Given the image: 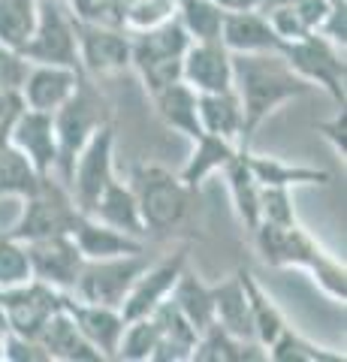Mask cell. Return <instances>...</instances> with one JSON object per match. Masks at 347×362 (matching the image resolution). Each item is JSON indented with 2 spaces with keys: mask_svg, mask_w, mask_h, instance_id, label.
Returning <instances> with one entry per match:
<instances>
[{
  "mask_svg": "<svg viewBox=\"0 0 347 362\" xmlns=\"http://www.w3.org/2000/svg\"><path fill=\"white\" fill-rule=\"evenodd\" d=\"M76 45H79V66L85 76H115L130 66V30L97 25L76 16Z\"/></svg>",
  "mask_w": 347,
  "mask_h": 362,
  "instance_id": "11",
  "label": "cell"
},
{
  "mask_svg": "<svg viewBox=\"0 0 347 362\" xmlns=\"http://www.w3.org/2000/svg\"><path fill=\"white\" fill-rule=\"evenodd\" d=\"M296 9V16L302 18V25H305L308 30H317L320 28V21L327 18V13H329V0H293L290 4Z\"/></svg>",
  "mask_w": 347,
  "mask_h": 362,
  "instance_id": "45",
  "label": "cell"
},
{
  "mask_svg": "<svg viewBox=\"0 0 347 362\" xmlns=\"http://www.w3.org/2000/svg\"><path fill=\"white\" fill-rule=\"evenodd\" d=\"M28 61L21 58L18 52L0 45V90H18L21 82H25V73H28Z\"/></svg>",
  "mask_w": 347,
  "mask_h": 362,
  "instance_id": "42",
  "label": "cell"
},
{
  "mask_svg": "<svg viewBox=\"0 0 347 362\" xmlns=\"http://www.w3.org/2000/svg\"><path fill=\"white\" fill-rule=\"evenodd\" d=\"M263 350L257 341H239L227 329H220L218 323L206 326L196 338L194 356L190 362H248V359H266V354H254Z\"/></svg>",
  "mask_w": 347,
  "mask_h": 362,
  "instance_id": "32",
  "label": "cell"
},
{
  "mask_svg": "<svg viewBox=\"0 0 347 362\" xmlns=\"http://www.w3.org/2000/svg\"><path fill=\"white\" fill-rule=\"evenodd\" d=\"M248 166L260 187H296V185H329L327 169L302 166V163H284L278 157H260L251 148H245Z\"/></svg>",
  "mask_w": 347,
  "mask_h": 362,
  "instance_id": "27",
  "label": "cell"
},
{
  "mask_svg": "<svg viewBox=\"0 0 347 362\" xmlns=\"http://www.w3.org/2000/svg\"><path fill=\"white\" fill-rule=\"evenodd\" d=\"M37 341L49 354V362H100V354L88 344V338L79 332L73 317L64 311V305L46 320Z\"/></svg>",
  "mask_w": 347,
  "mask_h": 362,
  "instance_id": "22",
  "label": "cell"
},
{
  "mask_svg": "<svg viewBox=\"0 0 347 362\" xmlns=\"http://www.w3.org/2000/svg\"><path fill=\"white\" fill-rule=\"evenodd\" d=\"M257 254L263 263L275 269H305L314 275V281L329 293L332 299L344 302L347 296V272L344 263H339L327 247H320L317 239L311 235L299 221L293 223H266L260 221L251 230Z\"/></svg>",
  "mask_w": 347,
  "mask_h": 362,
  "instance_id": "2",
  "label": "cell"
},
{
  "mask_svg": "<svg viewBox=\"0 0 347 362\" xmlns=\"http://www.w3.org/2000/svg\"><path fill=\"white\" fill-rule=\"evenodd\" d=\"M175 16V0H133L124 18V30H148Z\"/></svg>",
  "mask_w": 347,
  "mask_h": 362,
  "instance_id": "39",
  "label": "cell"
},
{
  "mask_svg": "<svg viewBox=\"0 0 347 362\" xmlns=\"http://www.w3.org/2000/svg\"><path fill=\"white\" fill-rule=\"evenodd\" d=\"M82 78V70H73V66H54V64H30L25 73V82H21L18 94L25 109H37V112H49L54 115L70 94L76 90Z\"/></svg>",
  "mask_w": 347,
  "mask_h": 362,
  "instance_id": "18",
  "label": "cell"
},
{
  "mask_svg": "<svg viewBox=\"0 0 347 362\" xmlns=\"http://www.w3.org/2000/svg\"><path fill=\"white\" fill-rule=\"evenodd\" d=\"M30 259L25 242H18L16 235L0 233V290L18 287L30 281Z\"/></svg>",
  "mask_w": 347,
  "mask_h": 362,
  "instance_id": "38",
  "label": "cell"
},
{
  "mask_svg": "<svg viewBox=\"0 0 347 362\" xmlns=\"http://www.w3.org/2000/svg\"><path fill=\"white\" fill-rule=\"evenodd\" d=\"M182 82L196 94L233 90V52L220 40H194L182 58Z\"/></svg>",
  "mask_w": 347,
  "mask_h": 362,
  "instance_id": "15",
  "label": "cell"
},
{
  "mask_svg": "<svg viewBox=\"0 0 347 362\" xmlns=\"http://www.w3.org/2000/svg\"><path fill=\"white\" fill-rule=\"evenodd\" d=\"M40 0H0V45L18 52L37 25Z\"/></svg>",
  "mask_w": 347,
  "mask_h": 362,
  "instance_id": "34",
  "label": "cell"
},
{
  "mask_svg": "<svg viewBox=\"0 0 347 362\" xmlns=\"http://www.w3.org/2000/svg\"><path fill=\"white\" fill-rule=\"evenodd\" d=\"M220 42L233 54H281L284 40L269 25L263 9H227L220 25Z\"/></svg>",
  "mask_w": 347,
  "mask_h": 362,
  "instance_id": "17",
  "label": "cell"
},
{
  "mask_svg": "<svg viewBox=\"0 0 347 362\" xmlns=\"http://www.w3.org/2000/svg\"><path fill=\"white\" fill-rule=\"evenodd\" d=\"M233 90L242 103L239 148H251L254 133L287 100L308 94L311 85L293 73L284 54H233Z\"/></svg>",
  "mask_w": 347,
  "mask_h": 362,
  "instance_id": "1",
  "label": "cell"
},
{
  "mask_svg": "<svg viewBox=\"0 0 347 362\" xmlns=\"http://www.w3.org/2000/svg\"><path fill=\"white\" fill-rule=\"evenodd\" d=\"M284 61L293 66L311 88H323L339 106H344V82H347V64L344 49L332 45L320 33H308L296 42H284Z\"/></svg>",
  "mask_w": 347,
  "mask_h": 362,
  "instance_id": "8",
  "label": "cell"
},
{
  "mask_svg": "<svg viewBox=\"0 0 347 362\" xmlns=\"http://www.w3.org/2000/svg\"><path fill=\"white\" fill-rule=\"evenodd\" d=\"M25 109L18 90H0V121H13L18 112Z\"/></svg>",
  "mask_w": 347,
  "mask_h": 362,
  "instance_id": "46",
  "label": "cell"
},
{
  "mask_svg": "<svg viewBox=\"0 0 347 362\" xmlns=\"http://www.w3.org/2000/svg\"><path fill=\"white\" fill-rule=\"evenodd\" d=\"M148 263H151L148 251L106 257V259H85L70 296H76L79 302H88V305L121 308V302L127 299L130 287L136 284V278L148 269Z\"/></svg>",
  "mask_w": 347,
  "mask_h": 362,
  "instance_id": "7",
  "label": "cell"
},
{
  "mask_svg": "<svg viewBox=\"0 0 347 362\" xmlns=\"http://www.w3.org/2000/svg\"><path fill=\"white\" fill-rule=\"evenodd\" d=\"M184 269H187V247L163 257L160 263H148V269H145L136 278V284L130 287L127 299L121 302V308H118L121 317H124V320H136V317L154 314V308H158L160 302L170 299L175 281Z\"/></svg>",
  "mask_w": 347,
  "mask_h": 362,
  "instance_id": "14",
  "label": "cell"
},
{
  "mask_svg": "<svg viewBox=\"0 0 347 362\" xmlns=\"http://www.w3.org/2000/svg\"><path fill=\"white\" fill-rule=\"evenodd\" d=\"M154 347H158V323H154V317L151 314L148 317H136V320L124 323V332H121L115 359L148 362L154 356Z\"/></svg>",
  "mask_w": 347,
  "mask_h": 362,
  "instance_id": "37",
  "label": "cell"
},
{
  "mask_svg": "<svg viewBox=\"0 0 347 362\" xmlns=\"http://www.w3.org/2000/svg\"><path fill=\"white\" fill-rule=\"evenodd\" d=\"M52 118H54V133H58V169H54V178L66 187L73 163L85 148V142L109 121V106L103 94H100V88L82 73L70 100Z\"/></svg>",
  "mask_w": 347,
  "mask_h": 362,
  "instance_id": "4",
  "label": "cell"
},
{
  "mask_svg": "<svg viewBox=\"0 0 347 362\" xmlns=\"http://www.w3.org/2000/svg\"><path fill=\"white\" fill-rule=\"evenodd\" d=\"M130 187L136 194L145 233H172L175 226H182L196 194L163 166H139Z\"/></svg>",
  "mask_w": 347,
  "mask_h": 362,
  "instance_id": "5",
  "label": "cell"
},
{
  "mask_svg": "<svg viewBox=\"0 0 347 362\" xmlns=\"http://www.w3.org/2000/svg\"><path fill=\"white\" fill-rule=\"evenodd\" d=\"M317 133L332 145L335 154H347V109L339 106V112L329 118V121H320L317 124Z\"/></svg>",
  "mask_w": 347,
  "mask_h": 362,
  "instance_id": "44",
  "label": "cell"
},
{
  "mask_svg": "<svg viewBox=\"0 0 347 362\" xmlns=\"http://www.w3.org/2000/svg\"><path fill=\"white\" fill-rule=\"evenodd\" d=\"M9 142L37 166L40 175L54 178V169H58V133H54V118L49 112L21 109L13 121V130H9Z\"/></svg>",
  "mask_w": 347,
  "mask_h": 362,
  "instance_id": "16",
  "label": "cell"
},
{
  "mask_svg": "<svg viewBox=\"0 0 347 362\" xmlns=\"http://www.w3.org/2000/svg\"><path fill=\"white\" fill-rule=\"evenodd\" d=\"M227 9L215 0H175V16L182 18L190 40H220V25Z\"/></svg>",
  "mask_w": 347,
  "mask_h": 362,
  "instance_id": "36",
  "label": "cell"
},
{
  "mask_svg": "<svg viewBox=\"0 0 347 362\" xmlns=\"http://www.w3.org/2000/svg\"><path fill=\"white\" fill-rule=\"evenodd\" d=\"M239 151L236 142L223 139V136H211V133H199L194 139V154H190V160L182 166V173L178 178L184 181L187 187H199L208 175L220 173L223 166L233 160V154Z\"/></svg>",
  "mask_w": 347,
  "mask_h": 362,
  "instance_id": "26",
  "label": "cell"
},
{
  "mask_svg": "<svg viewBox=\"0 0 347 362\" xmlns=\"http://www.w3.org/2000/svg\"><path fill=\"white\" fill-rule=\"evenodd\" d=\"M266 359L275 362H344V354H332L327 347H317L305 335L284 326V332L266 347Z\"/></svg>",
  "mask_w": 347,
  "mask_h": 362,
  "instance_id": "35",
  "label": "cell"
},
{
  "mask_svg": "<svg viewBox=\"0 0 347 362\" xmlns=\"http://www.w3.org/2000/svg\"><path fill=\"white\" fill-rule=\"evenodd\" d=\"M329 4H341V0H329Z\"/></svg>",
  "mask_w": 347,
  "mask_h": 362,
  "instance_id": "52",
  "label": "cell"
},
{
  "mask_svg": "<svg viewBox=\"0 0 347 362\" xmlns=\"http://www.w3.org/2000/svg\"><path fill=\"white\" fill-rule=\"evenodd\" d=\"M88 214L109 223V226H115V230H121V233H127V235H136V239L145 235L139 206H136V194H133L130 185H124V181H118V178L109 181L106 190L97 197L94 209Z\"/></svg>",
  "mask_w": 347,
  "mask_h": 362,
  "instance_id": "25",
  "label": "cell"
},
{
  "mask_svg": "<svg viewBox=\"0 0 347 362\" xmlns=\"http://www.w3.org/2000/svg\"><path fill=\"white\" fill-rule=\"evenodd\" d=\"M70 235H73V242L79 245L85 259H106V257H124V254L148 251V245L142 239L121 233L115 226L91 218V214H79V221H76Z\"/></svg>",
  "mask_w": 347,
  "mask_h": 362,
  "instance_id": "20",
  "label": "cell"
},
{
  "mask_svg": "<svg viewBox=\"0 0 347 362\" xmlns=\"http://www.w3.org/2000/svg\"><path fill=\"white\" fill-rule=\"evenodd\" d=\"M194 42L182 18L172 16L163 25L130 33V66L139 73L148 94L172 82H182V58Z\"/></svg>",
  "mask_w": 347,
  "mask_h": 362,
  "instance_id": "3",
  "label": "cell"
},
{
  "mask_svg": "<svg viewBox=\"0 0 347 362\" xmlns=\"http://www.w3.org/2000/svg\"><path fill=\"white\" fill-rule=\"evenodd\" d=\"M148 97L154 103L158 118L170 130L187 136L190 142L203 133V127H199V112H196V90L187 82H172V85H166L160 90H154V94H148Z\"/></svg>",
  "mask_w": 347,
  "mask_h": 362,
  "instance_id": "24",
  "label": "cell"
},
{
  "mask_svg": "<svg viewBox=\"0 0 347 362\" xmlns=\"http://www.w3.org/2000/svg\"><path fill=\"white\" fill-rule=\"evenodd\" d=\"M109 181H115V127H112V121H106L103 127L85 142V148L79 151V157H76V163H73L66 190H70V197L76 206H79V211L88 214L94 209L97 197L106 190Z\"/></svg>",
  "mask_w": 347,
  "mask_h": 362,
  "instance_id": "10",
  "label": "cell"
},
{
  "mask_svg": "<svg viewBox=\"0 0 347 362\" xmlns=\"http://www.w3.org/2000/svg\"><path fill=\"white\" fill-rule=\"evenodd\" d=\"M9 332V326H6V314H4V308H0V335H6Z\"/></svg>",
  "mask_w": 347,
  "mask_h": 362,
  "instance_id": "50",
  "label": "cell"
},
{
  "mask_svg": "<svg viewBox=\"0 0 347 362\" xmlns=\"http://www.w3.org/2000/svg\"><path fill=\"white\" fill-rule=\"evenodd\" d=\"M211 302H215V323L227 329L239 341H257L254 338V323H251V305L245 296L242 275L239 269L220 284H211Z\"/></svg>",
  "mask_w": 347,
  "mask_h": 362,
  "instance_id": "23",
  "label": "cell"
},
{
  "mask_svg": "<svg viewBox=\"0 0 347 362\" xmlns=\"http://www.w3.org/2000/svg\"><path fill=\"white\" fill-rule=\"evenodd\" d=\"M4 359L6 362H49V354L42 350L37 338L6 332L4 335Z\"/></svg>",
  "mask_w": 347,
  "mask_h": 362,
  "instance_id": "41",
  "label": "cell"
},
{
  "mask_svg": "<svg viewBox=\"0 0 347 362\" xmlns=\"http://www.w3.org/2000/svg\"><path fill=\"white\" fill-rule=\"evenodd\" d=\"M227 175V187H230V197H233V206H236L239 221L245 223V230H254L260 223V185L248 166V157H245V148H239L233 154V160L220 169Z\"/></svg>",
  "mask_w": 347,
  "mask_h": 362,
  "instance_id": "29",
  "label": "cell"
},
{
  "mask_svg": "<svg viewBox=\"0 0 347 362\" xmlns=\"http://www.w3.org/2000/svg\"><path fill=\"white\" fill-rule=\"evenodd\" d=\"M260 221L266 223H293V199L290 187H260Z\"/></svg>",
  "mask_w": 347,
  "mask_h": 362,
  "instance_id": "40",
  "label": "cell"
},
{
  "mask_svg": "<svg viewBox=\"0 0 347 362\" xmlns=\"http://www.w3.org/2000/svg\"><path fill=\"white\" fill-rule=\"evenodd\" d=\"M42 185H46V175H40L37 166L9 142L4 154H0V197L28 199L37 194Z\"/></svg>",
  "mask_w": 347,
  "mask_h": 362,
  "instance_id": "33",
  "label": "cell"
},
{
  "mask_svg": "<svg viewBox=\"0 0 347 362\" xmlns=\"http://www.w3.org/2000/svg\"><path fill=\"white\" fill-rule=\"evenodd\" d=\"M64 311L76 320L79 332L100 354V359H115L121 332H124V323H127L118 308H109V305H88V302H79L76 296H70V293H64Z\"/></svg>",
  "mask_w": 347,
  "mask_h": 362,
  "instance_id": "19",
  "label": "cell"
},
{
  "mask_svg": "<svg viewBox=\"0 0 347 362\" xmlns=\"http://www.w3.org/2000/svg\"><path fill=\"white\" fill-rule=\"evenodd\" d=\"M61 305H64V293L42 284L37 278H30L18 287L0 290V308L6 314L9 332L25 335V338H37L46 320Z\"/></svg>",
  "mask_w": 347,
  "mask_h": 362,
  "instance_id": "12",
  "label": "cell"
},
{
  "mask_svg": "<svg viewBox=\"0 0 347 362\" xmlns=\"http://www.w3.org/2000/svg\"><path fill=\"white\" fill-rule=\"evenodd\" d=\"M196 112L203 133L223 136L236 142L242 139V103L236 90H220V94H196Z\"/></svg>",
  "mask_w": 347,
  "mask_h": 362,
  "instance_id": "28",
  "label": "cell"
},
{
  "mask_svg": "<svg viewBox=\"0 0 347 362\" xmlns=\"http://www.w3.org/2000/svg\"><path fill=\"white\" fill-rule=\"evenodd\" d=\"M18 54L28 64H54L82 70L79 45H76V16L70 13L66 0H40L37 25Z\"/></svg>",
  "mask_w": 347,
  "mask_h": 362,
  "instance_id": "6",
  "label": "cell"
},
{
  "mask_svg": "<svg viewBox=\"0 0 347 362\" xmlns=\"http://www.w3.org/2000/svg\"><path fill=\"white\" fill-rule=\"evenodd\" d=\"M28 247V259H30V275L49 284L61 293H70L76 278L82 272L85 257L79 251V245L73 242L70 233H58V235H42V239H30L25 242Z\"/></svg>",
  "mask_w": 347,
  "mask_h": 362,
  "instance_id": "13",
  "label": "cell"
},
{
  "mask_svg": "<svg viewBox=\"0 0 347 362\" xmlns=\"http://www.w3.org/2000/svg\"><path fill=\"white\" fill-rule=\"evenodd\" d=\"M94 4H97V0H66L70 13H73V16H79V18H88V16H91Z\"/></svg>",
  "mask_w": 347,
  "mask_h": 362,
  "instance_id": "47",
  "label": "cell"
},
{
  "mask_svg": "<svg viewBox=\"0 0 347 362\" xmlns=\"http://www.w3.org/2000/svg\"><path fill=\"white\" fill-rule=\"evenodd\" d=\"M239 275H242V287H245V296H248V305H251V323H254V338H257V344H260L263 350L275 341L278 335L284 332V314L281 308L275 305V299L269 296V293L257 284V278L251 275L248 269H239Z\"/></svg>",
  "mask_w": 347,
  "mask_h": 362,
  "instance_id": "30",
  "label": "cell"
},
{
  "mask_svg": "<svg viewBox=\"0 0 347 362\" xmlns=\"http://www.w3.org/2000/svg\"><path fill=\"white\" fill-rule=\"evenodd\" d=\"M317 33H320V37H327L332 45L344 49V40H347V0L329 6V13H327V18L320 21Z\"/></svg>",
  "mask_w": 347,
  "mask_h": 362,
  "instance_id": "43",
  "label": "cell"
},
{
  "mask_svg": "<svg viewBox=\"0 0 347 362\" xmlns=\"http://www.w3.org/2000/svg\"><path fill=\"white\" fill-rule=\"evenodd\" d=\"M79 214L82 211L73 202L70 190L58 178H46V185L25 199V209H21L9 235H16L18 242H30V239H42V235L73 233Z\"/></svg>",
  "mask_w": 347,
  "mask_h": 362,
  "instance_id": "9",
  "label": "cell"
},
{
  "mask_svg": "<svg viewBox=\"0 0 347 362\" xmlns=\"http://www.w3.org/2000/svg\"><path fill=\"white\" fill-rule=\"evenodd\" d=\"M170 299L178 311L187 317V323L194 326L196 332H203L206 326L215 323V302H211V284L199 281V275H194L190 269H184L178 275L175 287L170 293Z\"/></svg>",
  "mask_w": 347,
  "mask_h": 362,
  "instance_id": "31",
  "label": "cell"
},
{
  "mask_svg": "<svg viewBox=\"0 0 347 362\" xmlns=\"http://www.w3.org/2000/svg\"><path fill=\"white\" fill-rule=\"evenodd\" d=\"M0 359H4V335H0Z\"/></svg>",
  "mask_w": 347,
  "mask_h": 362,
  "instance_id": "51",
  "label": "cell"
},
{
  "mask_svg": "<svg viewBox=\"0 0 347 362\" xmlns=\"http://www.w3.org/2000/svg\"><path fill=\"white\" fill-rule=\"evenodd\" d=\"M151 317H154V323H158V347H154L151 362H190L199 332L187 323V317L175 308L172 299L160 302Z\"/></svg>",
  "mask_w": 347,
  "mask_h": 362,
  "instance_id": "21",
  "label": "cell"
},
{
  "mask_svg": "<svg viewBox=\"0 0 347 362\" xmlns=\"http://www.w3.org/2000/svg\"><path fill=\"white\" fill-rule=\"evenodd\" d=\"M223 9H260V0H215Z\"/></svg>",
  "mask_w": 347,
  "mask_h": 362,
  "instance_id": "48",
  "label": "cell"
},
{
  "mask_svg": "<svg viewBox=\"0 0 347 362\" xmlns=\"http://www.w3.org/2000/svg\"><path fill=\"white\" fill-rule=\"evenodd\" d=\"M13 121H0V154H4V148L9 145V130H13Z\"/></svg>",
  "mask_w": 347,
  "mask_h": 362,
  "instance_id": "49",
  "label": "cell"
}]
</instances>
